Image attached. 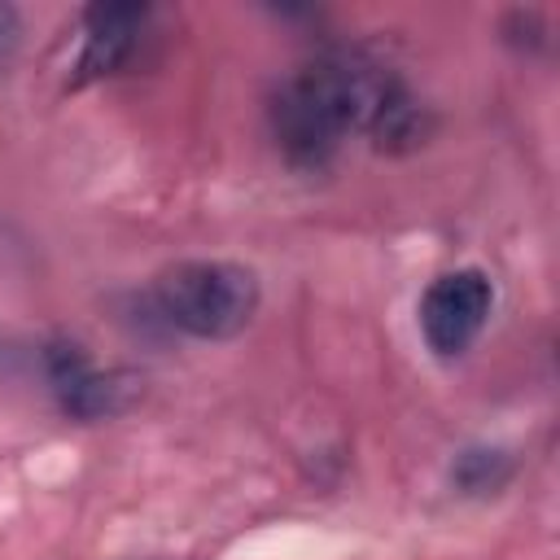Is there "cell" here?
I'll use <instances>...</instances> for the list:
<instances>
[{"instance_id": "1", "label": "cell", "mask_w": 560, "mask_h": 560, "mask_svg": "<svg viewBox=\"0 0 560 560\" xmlns=\"http://www.w3.org/2000/svg\"><path fill=\"white\" fill-rule=\"evenodd\" d=\"M267 114L276 144L302 171L328 166L350 136H368L376 149H411L424 136V109L407 83L359 52L302 66L276 88Z\"/></svg>"}, {"instance_id": "5", "label": "cell", "mask_w": 560, "mask_h": 560, "mask_svg": "<svg viewBox=\"0 0 560 560\" xmlns=\"http://www.w3.org/2000/svg\"><path fill=\"white\" fill-rule=\"evenodd\" d=\"M44 372H48V385L61 402L66 416H79V420H101L118 407V385L114 376L96 372L92 359L74 346V341H52L44 350Z\"/></svg>"}, {"instance_id": "4", "label": "cell", "mask_w": 560, "mask_h": 560, "mask_svg": "<svg viewBox=\"0 0 560 560\" xmlns=\"http://www.w3.org/2000/svg\"><path fill=\"white\" fill-rule=\"evenodd\" d=\"M149 4H92L83 13V52H79V83L105 79L131 61L149 31Z\"/></svg>"}, {"instance_id": "7", "label": "cell", "mask_w": 560, "mask_h": 560, "mask_svg": "<svg viewBox=\"0 0 560 560\" xmlns=\"http://www.w3.org/2000/svg\"><path fill=\"white\" fill-rule=\"evenodd\" d=\"M18 13L9 9V4H0V66L13 57V48H18Z\"/></svg>"}, {"instance_id": "3", "label": "cell", "mask_w": 560, "mask_h": 560, "mask_svg": "<svg viewBox=\"0 0 560 560\" xmlns=\"http://www.w3.org/2000/svg\"><path fill=\"white\" fill-rule=\"evenodd\" d=\"M490 306H494V284L481 267H455L438 276L420 298V332L429 350L442 359L464 354L486 328Z\"/></svg>"}, {"instance_id": "2", "label": "cell", "mask_w": 560, "mask_h": 560, "mask_svg": "<svg viewBox=\"0 0 560 560\" xmlns=\"http://www.w3.org/2000/svg\"><path fill=\"white\" fill-rule=\"evenodd\" d=\"M153 311L197 341H228L236 337L258 311V280L241 262L223 258H192L175 262L153 284Z\"/></svg>"}, {"instance_id": "6", "label": "cell", "mask_w": 560, "mask_h": 560, "mask_svg": "<svg viewBox=\"0 0 560 560\" xmlns=\"http://www.w3.org/2000/svg\"><path fill=\"white\" fill-rule=\"evenodd\" d=\"M459 486H468V490H486V486H499L503 477H508V459L499 455V451H468L464 459H459Z\"/></svg>"}]
</instances>
